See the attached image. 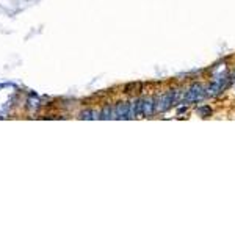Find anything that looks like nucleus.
Returning <instances> with one entry per match:
<instances>
[{
  "label": "nucleus",
  "instance_id": "obj_1",
  "mask_svg": "<svg viewBox=\"0 0 235 235\" xmlns=\"http://www.w3.org/2000/svg\"><path fill=\"white\" fill-rule=\"evenodd\" d=\"M205 96L207 94H205V91H204V88H202L201 85H193L187 91V96H185V100L183 102H187V103H190V102H199V100L204 99Z\"/></svg>",
  "mask_w": 235,
  "mask_h": 235
},
{
  "label": "nucleus",
  "instance_id": "obj_2",
  "mask_svg": "<svg viewBox=\"0 0 235 235\" xmlns=\"http://www.w3.org/2000/svg\"><path fill=\"white\" fill-rule=\"evenodd\" d=\"M114 118L118 119H130V103L119 102L114 107Z\"/></svg>",
  "mask_w": 235,
  "mask_h": 235
},
{
  "label": "nucleus",
  "instance_id": "obj_3",
  "mask_svg": "<svg viewBox=\"0 0 235 235\" xmlns=\"http://www.w3.org/2000/svg\"><path fill=\"white\" fill-rule=\"evenodd\" d=\"M174 102H176V100H174V91H168L165 96L160 97V107H158V110H160V111L168 110V108L171 107Z\"/></svg>",
  "mask_w": 235,
  "mask_h": 235
},
{
  "label": "nucleus",
  "instance_id": "obj_4",
  "mask_svg": "<svg viewBox=\"0 0 235 235\" xmlns=\"http://www.w3.org/2000/svg\"><path fill=\"white\" fill-rule=\"evenodd\" d=\"M223 89H224L223 86H221L220 83H216L215 80H213L212 83L205 88V94H207V96H216V94H220Z\"/></svg>",
  "mask_w": 235,
  "mask_h": 235
},
{
  "label": "nucleus",
  "instance_id": "obj_5",
  "mask_svg": "<svg viewBox=\"0 0 235 235\" xmlns=\"http://www.w3.org/2000/svg\"><path fill=\"white\" fill-rule=\"evenodd\" d=\"M141 114V99H136L130 103V118H135Z\"/></svg>",
  "mask_w": 235,
  "mask_h": 235
},
{
  "label": "nucleus",
  "instance_id": "obj_6",
  "mask_svg": "<svg viewBox=\"0 0 235 235\" xmlns=\"http://www.w3.org/2000/svg\"><path fill=\"white\" fill-rule=\"evenodd\" d=\"M111 114H113V108L110 105H105L103 110L100 111V119H110V118H113Z\"/></svg>",
  "mask_w": 235,
  "mask_h": 235
},
{
  "label": "nucleus",
  "instance_id": "obj_7",
  "mask_svg": "<svg viewBox=\"0 0 235 235\" xmlns=\"http://www.w3.org/2000/svg\"><path fill=\"white\" fill-rule=\"evenodd\" d=\"M198 111H199L201 114H207V113H210V108H209V107H205V108H199Z\"/></svg>",
  "mask_w": 235,
  "mask_h": 235
}]
</instances>
